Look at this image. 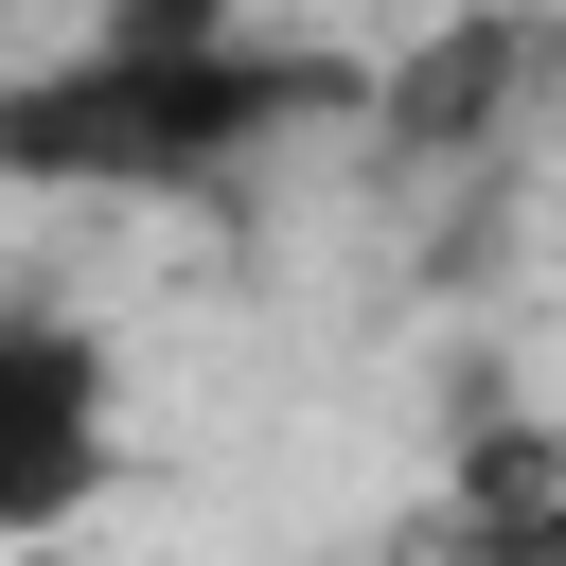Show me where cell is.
I'll list each match as a JSON object with an SVG mask.
<instances>
[{"mask_svg": "<svg viewBox=\"0 0 566 566\" xmlns=\"http://www.w3.org/2000/svg\"><path fill=\"white\" fill-rule=\"evenodd\" d=\"M354 106V71L336 53H301V35H124V18H88L71 53H35V71H0V177H35V195H195V177H248L265 142H301V124H336Z\"/></svg>", "mask_w": 566, "mask_h": 566, "instance_id": "cell-1", "label": "cell"}, {"mask_svg": "<svg viewBox=\"0 0 566 566\" xmlns=\"http://www.w3.org/2000/svg\"><path fill=\"white\" fill-rule=\"evenodd\" d=\"M124 460V407H106V336L53 318V301H0V548L18 531H71Z\"/></svg>", "mask_w": 566, "mask_h": 566, "instance_id": "cell-2", "label": "cell"}]
</instances>
